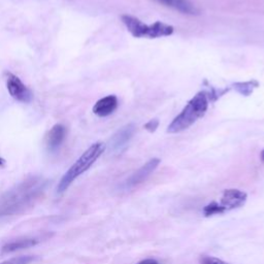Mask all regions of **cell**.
Returning a JSON list of instances; mask_svg holds the SVG:
<instances>
[{
  "mask_svg": "<svg viewBox=\"0 0 264 264\" xmlns=\"http://www.w3.org/2000/svg\"><path fill=\"white\" fill-rule=\"evenodd\" d=\"M46 182L32 178L0 196V221L15 216L32 205L44 193Z\"/></svg>",
  "mask_w": 264,
  "mask_h": 264,
  "instance_id": "1",
  "label": "cell"
},
{
  "mask_svg": "<svg viewBox=\"0 0 264 264\" xmlns=\"http://www.w3.org/2000/svg\"><path fill=\"white\" fill-rule=\"evenodd\" d=\"M209 108V99L205 92L197 93L175 117L167 128L168 133H180L191 127L205 115Z\"/></svg>",
  "mask_w": 264,
  "mask_h": 264,
  "instance_id": "2",
  "label": "cell"
},
{
  "mask_svg": "<svg viewBox=\"0 0 264 264\" xmlns=\"http://www.w3.org/2000/svg\"><path fill=\"white\" fill-rule=\"evenodd\" d=\"M105 151V144L103 142H95L89 149H87L85 153L71 165V167L64 173L59 184L57 186V192L63 193L68 189V187L74 182L81 174L89 169L97 159Z\"/></svg>",
  "mask_w": 264,
  "mask_h": 264,
  "instance_id": "3",
  "label": "cell"
},
{
  "mask_svg": "<svg viewBox=\"0 0 264 264\" xmlns=\"http://www.w3.org/2000/svg\"><path fill=\"white\" fill-rule=\"evenodd\" d=\"M121 19L127 30L136 39H159L169 36L174 31L171 25L159 21L153 24H145L139 19L128 15H123Z\"/></svg>",
  "mask_w": 264,
  "mask_h": 264,
  "instance_id": "4",
  "label": "cell"
},
{
  "mask_svg": "<svg viewBox=\"0 0 264 264\" xmlns=\"http://www.w3.org/2000/svg\"><path fill=\"white\" fill-rule=\"evenodd\" d=\"M248 194L245 191L239 189H226L223 192V195L220 201H216L220 215L227 212L237 210L247 202Z\"/></svg>",
  "mask_w": 264,
  "mask_h": 264,
  "instance_id": "5",
  "label": "cell"
},
{
  "mask_svg": "<svg viewBox=\"0 0 264 264\" xmlns=\"http://www.w3.org/2000/svg\"><path fill=\"white\" fill-rule=\"evenodd\" d=\"M7 87L11 96L17 101L29 103L32 100V92L28 89L19 77L12 72H7Z\"/></svg>",
  "mask_w": 264,
  "mask_h": 264,
  "instance_id": "6",
  "label": "cell"
},
{
  "mask_svg": "<svg viewBox=\"0 0 264 264\" xmlns=\"http://www.w3.org/2000/svg\"><path fill=\"white\" fill-rule=\"evenodd\" d=\"M135 130L136 126L133 123H130L117 131L109 140L110 152L115 154H121L133 137Z\"/></svg>",
  "mask_w": 264,
  "mask_h": 264,
  "instance_id": "7",
  "label": "cell"
},
{
  "mask_svg": "<svg viewBox=\"0 0 264 264\" xmlns=\"http://www.w3.org/2000/svg\"><path fill=\"white\" fill-rule=\"evenodd\" d=\"M159 164H160V159H158V158H153V159L149 160L148 162L143 164L140 168H138L136 171H134L130 175V177L124 183V188L131 189V188L141 184L142 182H144L155 171V169L158 167Z\"/></svg>",
  "mask_w": 264,
  "mask_h": 264,
  "instance_id": "8",
  "label": "cell"
},
{
  "mask_svg": "<svg viewBox=\"0 0 264 264\" xmlns=\"http://www.w3.org/2000/svg\"><path fill=\"white\" fill-rule=\"evenodd\" d=\"M66 127L62 124L54 125L47 134V146L49 151L55 152L60 148L66 137Z\"/></svg>",
  "mask_w": 264,
  "mask_h": 264,
  "instance_id": "9",
  "label": "cell"
},
{
  "mask_svg": "<svg viewBox=\"0 0 264 264\" xmlns=\"http://www.w3.org/2000/svg\"><path fill=\"white\" fill-rule=\"evenodd\" d=\"M117 107H118V98L115 95H107L94 104L93 112L100 118H104L111 115Z\"/></svg>",
  "mask_w": 264,
  "mask_h": 264,
  "instance_id": "10",
  "label": "cell"
},
{
  "mask_svg": "<svg viewBox=\"0 0 264 264\" xmlns=\"http://www.w3.org/2000/svg\"><path fill=\"white\" fill-rule=\"evenodd\" d=\"M162 6L173 9L185 15H197L198 10L189 0H156Z\"/></svg>",
  "mask_w": 264,
  "mask_h": 264,
  "instance_id": "11",
  "label": "cell"
},
{
  "mask_svg": "<svg viewBox=\"0 0 264 264\" xmlns=\"http://www.w3.org/2000/svg\"><path fill=\"white\" fill-rule=\"evenodd\" d=\"M39 240L36 238H25V239H19L17 241H13L11 243L6 244L3 249L2 252L4 254H10V253H14L16 251H20L23 249H27V248H31L35 245L39 244Z\"/></svg>",
  "mask_w": 264,
  "mask_h": 264,
  "instance_id": "12",
  "label": "cell"
},
{
  "mask_svg": "<svg viewBox=\"0 0 264 264\" xmlns=\"http://www.w3.org/2000/svg\"><path fill=\"white\" fill-rule=\"evenodd\" d=\"M258 82L256 81H249V82H245V83H237L234 84V89H236L240 94L245 95V96H249L255 88L258 87Z\"/></svg>",
  "mask_w": 264,
  "mask_h": 264,
  "instance_id": "13",
  "label": "cell"
},
{
  "mask_svg": "<svg viewBox=\"0 0 264 264\" xmlns=\"http://www.w3.org/2000/svg\"><path fill=\"white\" fill-rule=\"evenodd\" d=\"M35 259H36L35 256L25 255V256H19V257H15V258L6 260V261L2 262L0 264H30Z\"/></svg>",
  "mask_w": 264,
  "mask_h": 264,
  "instance_id": "14",
  "label": "cell"
},
{
  "mask_svg": "<svg viewBox=\"0 0 264 264\" xmlns=\"http://www.w3.org/2000/svg\"><path fill=\"white\" fill-rule=\"evenodd\" d=\"M199 262L200 264H227V262L212 256H202Z\"/></svg>",
  "mask_w": 264,
  "mask_h": 264,
  "instance_id": "15",
  "label": "cell"
},
{
  "mask_svg": "<svg viewBox=\"0 0 264 264\" xmlns=\"http://www.w3.org/2000/svg\"><path fill=\"white\" fill-rule=\"evenodd\" d=\"M158 126H159V121L157 119H154V120H151V121H149L148 123H146L144 125V128L148 131H150V132H154V131H156Z\"/></svg>",
  "mask_w": 264,
  "mask_h": 264,
  "instance_id": "16",
  "label": "cell"
},
{
  "mask_svg": "<svg viewBox=\"0 0 264 264\" xmlns=\"http://www.w3.org/2000/svg\"><path fill=\"white\" fill-rule=\"evenodd\" d=\"M137 264H159V263H158L157 260L152 259V258H149V259H144V260L139 261Z\"/></svg>",
  "mask_w": 264,
  "mask_h": 264,
  "instance_id": "17",
  "label": "cell"
},
{
  "mask_svg": "<svg viewBox=\"0 0 264 264\" xmlns=\"http://www.w3.org/2000/svg\"><path fill=\"white\" fill-rule=\"evenodd\" d=\"M6 164V160L4 158L0 157V166H4Z\"/></svg>",
  "mask_w": 264,
  "mask_h": 264,
  "instance_id": "18",
  "label": "cell"
},
{
  "mask_svg": "<svg viewBox=\"0 0 264 264\" xmlns=\"http://www.w3.org/2000/svg\"><path fill=\"white\" fill-rule=\"evenodd\" d=\"M261 159H262V161H264V150L261 153Z\"/></svg>",
  "mask_w": 264,
  "mask_h": 264,
  "instance_id": "19",
  "label": "cell"
}]
</instances>
